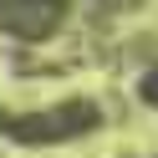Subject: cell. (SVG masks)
Wrapping results in <instances>:
<instances>
[{
  "instance_id": "obj_1",
  "label": "cell",
  "mask_w": 158,
  "mask_h": 158,
  "mask_svg": "<svg viewBox=\"0 0 158 158\" xmlns=\"http://www.w3.org/2000/svg\"><path fill=\"white\" fill-rule=\"evenodd\" d=\"M102 127V107L92 97H61L46 107H0V138L15 148H56Z\"/></svg>"
},
{
  "instance_id": "obj_2",
  "label": "cell",
  "mask_w": 158,
  "mask_h": 158,
  "mask_svg": "<svg viewBox=\"0 0 158 158\" xmlns=\"http://www.w3.org/2000/svg\"><path fill=\"white\" fill-rule=\"evenodd\" d=\"M72 0H0V36L10 41H51Z\"/></svg>"
},
{
  "instance_id": "obj_3",
  "label": "cell",
  "mask_w": 158,
  "mask_h": 158,
  "mask_svg": "<svg viewBox=\"0 0 158 158\" xmlns=\"http://www.w3.org/2000/svg\"><path fill=\"white\" fill-rule=\"evenodd\" d=\"M138 102H143V107H158V61L138 77Z\"/></svg>"
}]
</instances>
